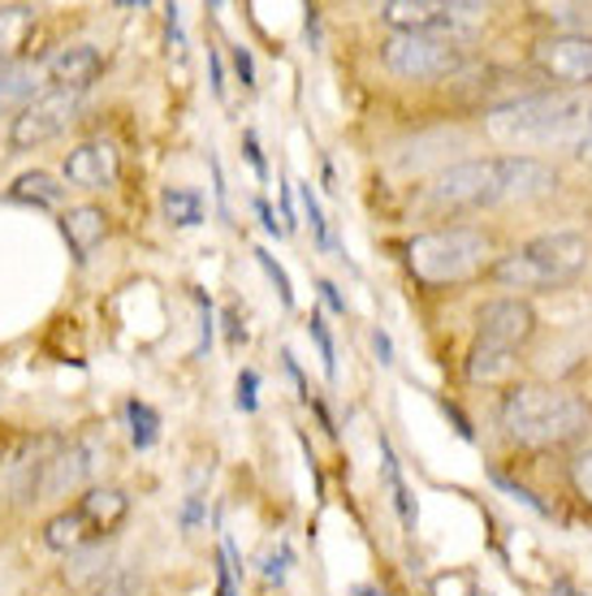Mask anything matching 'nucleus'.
Wrapping results in <instances>:
<instances>
[{
	"label": "nucleus",
	"instance_id": "1",
	"mask_svg": "<svg viewBox=\"0 0 592 596\" xmlns=\"http://www.w3.org/2000/svg\"><path fill=\"white\" fill-rule=\"evenodd\" d=\"M558 186L553 169L536 156H484L463 160L445 173H437L424 191L429 208L463 212V208H498V203H523L541 199Z\"/></svg>",
	"mask_w": 592,
	"mask_h": 596
},
{
	"label": "nucleus",
	"instance_id": "2",
	"mask_svg": "<svg viewBox=\"0 0 592 596\" xmlns=\"http://www.w3.org/2000/svg\"><path fill=\"white\" fill-rule=\"evenodd\" d=\"M489 139L506 148H541V143H584L592 139V91L562 87L523 95L484 118Z\"/></svg>",
	"mask_w": 592,
	"mask_h": 596
},
{
	"label": "nucleus",
	"instance_id": "3",
	"mask_svg": "<svg viewBox=\"0 0 592 596\" xmlns=\"http://www.w3.org/2000/svg\"><path fill=\"white\" fill-rule=\"evenodd\" d=\"M502 428L506 437L532 449L571 445L592 433V406L580 394L545 390V385H519L502 402Z\"/></svg>",
	"mask_w": 592,
	"mask_h": 596
},
{
	"label": "nucleus",
	"instance_id": "4",
	"mask_svg": "<svg viewBox=\"0 0 592 596\" xmlns=\"http://www.w3.org/2000/svg\"><path fill=\"white\" fill-rule=\"evenodd\" d=\"M589 239L575 230H558L545 239H532L528 246H519L514 255H506L493 277L502 281L506 290H558L571 285L589 269Z\"/></svg>",
	"mask_w": 592,
	"mask_h": 596
},
{
	"label": "nucleus",
	"instance_id": "5",
	"mask_svg": "<svg viewBox=\"0 0 592 596\" xmlns=\"http://www.w3.org/2000/svg\"><path fill=\"white\" fill-rule=\"evenodd\" d=\"M407 260H411V273L420 281H429V285H454V281H468L484 269L489 239L480 230H468V225L433 230V234H420V239L407 246Z\"/></svg>",
	"mask_w": 592,
	"mask_h": 596
},
{
	"label": "nucleus",
	"instance_id": "6",
	"mask_svg": "<svg viewBox=\"0 0 592 596\" xmlns=\"http://www.w3.org/2000/svg\"><path fill=\"white\" fill-rule=\"evenodd\" d=\"M484 4H445V0H390L381 9V18L394 27L398 36H429V40H441V36H468L484 22Z\"/></svg>",
	"mask_w": 592,
	"mask_h": 596
},
{
	"label": "nucleus",
	"instance_id": "7",
	"mask_svg": "<svg viewBox=\"0 0 592 596\" xmlns=\"http://www.w3.org/2000/svg\"><path fill=\"white\" fill-rule=\"evenodd\" d=\"M79 113V95H70V91H40L18 118L9 125V148L13 152H31V148H40L48 139H57L70 121Z\"/></svg>",
	"mask_w": 592,
	"mask_h": 596
},
{
	"label": "nucleus",
	"instance_id": "8",
	"mask_svg": "<svg viewBox=\"0 0 592 596\" xmlns=\"http://www.w3.org/2000/svg\"><path fill=\"white\" fill-rule=\"evenodd\" d=\"M381 57L398 79H445L450 70H459V52L429 36H390L381 43Z\"/></svg>",
	"mask_w": 592,
	"mask_h": 596
},
{
	"label": "nucleus",
	"instance_id": "9",
	"mask_svg": "<svg viewBox=\"0 0 592 596\" xmlns=\"http://www.w3.org/2000/svg\"><path fill=\"white\" fill-rule=\"evenodd\" d=\"M532 329H536V316H532V307H528L523 299H493V303H484V312H480L475 346L519 358V346L532 337Z\"/></svg>",
	"mask_w": 592,
	"mask_h": 596
},
{
	"label": "nucleus",
	"instance_id": "10",
	"mask_svg": "<svg viewBox=\"0 0 592 596\" xmlns=\"http://www.w3.org/2000/svg\"><path fill=\"white\" fill-rule=\"evenodd\" d=\"M536 65L550 79L592 91V36H558L536 48Z\"/></svg>",
	"mask_w": 592,
	"mask_h": 596
},
{
	"label": "nucleus",
	"instance_id": "11",
	"mask_svg": "<svg viewBox=\"0 0 592 596\" xmlns=\"http://www.w3.org/2000/svg\"><path fill=\"white\" fill-rule=\"evenodd\" d=\"M118 148L113 143H82L74 148L70 156H66V178H70V186H82V191H104V186H113L118 182Z\"/></svg>",
	"mask_w": 592,
	"mask_h": 596
},
{
	"label": "nucleus",
	"instance_id": "12",
	"mask_svg": "<svg viewBox=\"0 0 592 596\" xmlns=\"http://www.w3.org/2000/svg\"><path fill=\"white\" fill-rule=\"evenodd\" d=\"M43 472H48V476L40 479L43 497H61V493L79 488V484H87V476L96 472V445H91V441H74L70 449L52 454V458L43 463Z\"/></svg>",
	"mask_w": 592,
	"mask_h": 596
},
{
	"label": "nucleus",
	"instance_id": "13",
	"mask_svg": "<svg viewBox=\"0 0 592 596\" xmlns=\"http://www.w3.org/2000/svg\"><path fill=\"white\" fill-rule=\"evenodd\" d=\"M100 65H104V57H100V48H96V43L61 48V52L52 57V65H48L52 91H70V95H79V91H87V87L96 82Z\"/></svg>",
	"mask_w": 592,
	"mask_h": 596
},
{
	"label": "nucleus",
	"instance_id": "14",
	"mask_svg": "<svg viewBox=\"0 0 592 596\" xmlns=\"http://www.w3.org/2000/svg\"><path fill=\"white\" fill-rule=\"evenodd\" d=\"M61 230H66V239H70V246H74V255L87 260V255L104 242V234H109V216H104V208L82 203V208H70V212H66Z\"/></svg>",
	"mask_w": 592,
	"mask_h": 596
},
{
	"label": "nucleus",
	"instance_id": "15",
	"mask_svg": "<svg viewBox=\"0 0 592 596\" xmlns=\"http://www.w3.org/2000/svg\"><path fill=\"white\" fill-rule=\"evenodd\" d=\"M100 536L91 532V523L79 515V506L74 511H61V515H52L43 523V545L48 549H57V554H79L87 545H96Z\"/></svg>",
	"mask_w": 592,
	"mask_h": 596
},
{
	"label": "nucleus",
	"instance_id": "16",
	"mask_svg": "<svg viewBox=\"0 0 592 596\" xmlns=\"http://www.w3.org/2000/svg\"><path fill=\"white\" fill-rule=\"evenodd\" d=\"M126 511H130V497L121 488H91L79 502V515L91 523L96 536H109L121 518H126Z\"/></svg>",
	"mask_w": 592,
	"mask_h": 596
},
{
	"label": "nucleus",
	"instance_id": "17",
	"mask_svg": "<svg viewBox=\"0 0 592 596\" xmlns=\"http://www.w3.org/2000/svg\"><path fill=\"white\" fill-rule=\"evenodd\" d=\"M31 36H36V9H27V4L0 9V70L18 65V57H22Z\"/></svg>",
	"mask_w": 592,
	"mask_h": 596
},
{
	"label": "nucleus",
	"instance_id": "18",
	"mask_svg": "<svg viewBox=\"0 0 592 596\" xmlns=\"http://www.w3.org/2000/svg\"><path fill=\"white\" fill-rule=\"evenodd\" d=\"M40 95V70L36 65H4L0 70V113L27 109Z\"/></svg>",
	"mask_w": 592,
	"mask_h": 596
},
{
	"label": "nucleus",
	"instance_id": "19",
	"mask_svg": "<svg viewBox=\"0 0 592 596\" xmlns=\"http://www.w3.org/2000/svg\"><path fill=\"white\" fill-rule=\"evenodd\" d=\"M381 476L390 484V493H394V506L398 515H402V527L407 532H415V502H411V488H407V479H402V467H398V454L390 441H381Z\"/></svg>",
	"mask_w": 592,
	"mask_h": 596
},
{
	"label": "nucleus",
	"instance_id": "20",
	"mask_svg": "<svg viewBox=\"0 0 592 596\" xmlns=\"http://www.w3.org/2000/svg\"><path fill=\"white\" fill-rule=\"evenodd\" d=\"M514 355H498V351H484V346H472V355H468V381L472 385H502V381H511Z\"/></svg>",
	"mask_w": 592,
	"mask_h": 596
},
{
	"label": "nucleus",
	"instance_id": "21",
	"mask_svg": "<svg viewBox=\"0 0 592 596\" xmlns=\"http://www.w3.org/2000/svg\"><path fill=\"white\" fill-rule=\"evenodd\" d=\"M9 195L18 199V203H43V208H52V203H61L66 199V186L52 178V173H22L13 186H9Z\"/></svg>",
	"mask_w": 592,
	"mask_h": 596
},
{
	"label": "nucleus",
	"instance_id": "22",
	"mask_svg": "<svg viewBox=\"0 0 592 596\" xmlns=\"http://www.w3.org/2000/svg\"><path fill=\"white\" fill-rule=\"evenodd\" d=\"M104 570H109V549L96 541V545H87L79 554H70V566H66V579L82 588V584H91V579H100L104 584Z\"/></svg>",
	"mask_w": 592,
	"mask_h": 596
},
{
	"label": "nucleus",
	"instance_id": "23",
	"mask_svg": "<svg viewBox=\"0 0 592 596\" xmlns=\"http://www.w3.org/2000/svg\"><path fill=\"white\" fill-rule=\"evenodd\" d=\"M160 203H164V216H169V225H178V230H195L199 221H203V199H199L195 191L169 186Z\"/></svg>",
	"mask_w": 592,
	"mask_h": 596
},
{
	"label": "nucleus",
	"instance_id": "24",
	"mask_svg": "<svg viewBox=\"0 0 592 596\" xmlns=\"http://www.w3.org/2000/svg\"><path fill=\"white\" fill-rule=\"evenodd\" d=\"M126 420H130V441H134L139 449H152V445H157L160 415L148 402H130V406H126Z\"/></svg>",
	"mask_w": 592,
	"mask_h": 596
},
{
	"label": "nucleus",
	"instance_id": "25",
	"mask_svg": "<svg viewBox=\"0 0 592 596\" xmlns=\"http://www.w3.org/2000/svg\"><path fill=\"white\" fill-rule=\"evenodd\" d=\"M290 566H294V549H290L285 541L269 545V549H264V557H260V575H264L269 584H281V579L290 575Z\"/></svg>",
	"mask_w": 592,
	"mask_h": 596
},
{
	"label": "nucleus",
	"instance_id": "26",
	"mask_svg": "<svg viewBox=\"0 0 592 596\" xmlns=\"http://www.w3.org/2000/svg\"><path fill=\"white\" fill-rule=\"evenodd\" d=\"M255 260H260V269H264V273H269V281H273V285H277L281 303H285V307H294V290H290V277H285V269L277 264V260H273V255H269V251H264V246L255 251Z\"/></svg>",
	"mask_w": 592,
	"mask_h": 596
},
{
	"label": "nucleus",
	"instance_id": "27",
	"mask_svg": "<svg viewBox=\"0 0 592 596\" xmlns=\"http://www.w3.org/2000/svg\"><path fill=\"white\" fill-rule=\"evenodd\" d=\"M571 484H575V493L592 506V445L575 454V463H571Z\"/></svg>",
	"mask_w": 592,
	"mask_h": 596
},
{
	"label": "nucleus",
	"instance_id": "28",
	"mask_svg": "<svg viewBox=\"0 0 592 596\" xmlns=\"http://www.w3.org/2000/svg\"><path fill=\"white\" fill-rule=\"evenodd\" d=\"M312 337H317V346H320V358H324V376L329 381H338V355H333V337H329V329H324V320L312 316Z\"/></svg>",
	"mask_w": 592,
	"mask_h": 596
},
{
	"label": "nucleus",
	"instance_id": "29",
	"mask_svg": "<svg viewBox=\"0 0 592 596\" xmlns=\"http://www.w3.org/2000/svg\"><path fill=\"white\" fill-rule=\"evenodd\" d=\"M91 596H139V579L134 575H113V579H104Z\"/></svg>",
	"mask_w": 592,
	"mask_h": 596
},
{
	"label": "nucleus",
	"instance_id": "30",
	"mask_svg": "<svg viewBox=\"0 0 592 596\" xmlns=\"http://www.w3.org/2000/svg\"><path fill=\"white\" fill-rule=\"evenodd\" d=\"M299 195H303V208H308V221H312L317 239H320V242H329V230H324V216H320V203H317V195H312V182H303V186H299Z\"/></svg>",
	"mask_w": 592,
	"mask_h": 596
},
{
	"label": "nucleus",
	"instance_id": "31",
	"mask_svg": "<svg viewBox=\"0 0 592 596\" xmlns=\"http://www.w3.org/2000/svg\"><path fill=\"white\" fill-rule=\"evenodd\" d=\"M255 390H260V376L242 372L238 376V411H255Z\"/></svg>",
	"mask_w": 592,
	"mask_h": 596
},
{
	"label": "nucleus",
	"instance_id": "32",
	"mask_svg": "<svg viewBox=\"0 0 592 596\" xmlns=\"http://www.w3.org/2000/svg\"><path fill=\"white\" fill-rule=\"evenodd\" d=\"M493 484H498V488H502V493H511L514 502H523V506H532V511H536V515H545V506H541V502H536V497H532V493H528V488H519V484H514V479H506V476H493Z\"/></svg>",
	"mask_w": 592,
	"mask_h": 596
},
{
	"label": "nucleus",
	"instance_id": "33",
	"mask_svg": "<svg viewBox=\"0 0 592 596\" xmlns=\"http://www.w3.org/2000/svg\"><path fill=\"white\" fill-rule=\"evenodd\" d=\"M234 70L238 79H242V87H255V65H251V52L247 48H234Z\"/></svg>",
	"mask_w": 592,
	"mask_h": 596
},
{
	"label": "nucleus",
	"instance_id": "34",
	"mask_svg": "<svg viewBox=\"0 0 592 596\" xmlns=\"http://www.w3.org/2000/svg\"><path fill=\"white\" fill-rule=\"evenodd\" d=\"M320 294H324V303H329L338 316H347V299L338 294V285H333V281H320Z\"/></svg>",
	"mask_w": 592,
	"mask_h": 596
},
{
	"label": "nucleus",
	"instance_id": "35",
	"mask_svg": "<svg viewBox=\"0 0 592 596\" xmlns=\"http://www.w3.org/2000/svg\"><path fill=\"white\" fill-rule=\"evenodd\" d=\"M242 143H247V160H251V164H255V173H260V178H264V173H269V169H264V156H260V143H255V134H247V139H242Z\"/></svg>",
	"mask_w": 592,
	"mask_h": 596
},
{
	"label": "nucleus",
	"instance_id": "36",
	"mask_svg": "<svg viewBox=\"0 0 592 596\" xmlns=\"http://www.w3.org/2000/svg\"><path fill=\"white\" fill-rule=\"evenodd\" d=\"M372 346H377V355H381V363H394V346H390V337H385L381 329L372 333Z\"/></svg>",
	"mask_w": 592,
	"mask_h": 596
},
{
	"label": "nucleus",
	"instance_id": "37",
	"mask_svg": "<svg viewBox=\"0 0 592 596\" xmlns=\"http://www.w3.org/2000/svg\"><path fill=\"white\" fill-rule=\"evenodd\" d=\"M255 212H260V221H264V230H269V234H285V230H281V225L273 221V212H269V203H264V199L255 203Z\"/></svg>",
	"mask_w": 592,
	"mask_h": 596
},
{
	"label": "nucleus",
	"instance_id": "38",
	"mask_svg": "<svg viewBox=\"0 0 592 596\" xmlns=\"http://www.w3.org/2000/svg\"><path fill=\"white\" fill-rule=\"evenodd\" d=\"M550 596H589V593H580L575 584H566V579H562V584H553V593H550Z\"/></svg>",
	"mask_w": 592,
	"mask_h": 596
},
{
	"label": "nucleus",
	"instance_id": "39",
	"mask_svg": "<svg viewBox=\"0 0 592 596\" xmlns=\"http://www.w3.org/2000/svg\"><path fill=\"white\" fill-rule=\"evenodd\" d=\"M580 160H584V164H592V139H584V143H580Z\"/></svg>",
	"mask_w": 592,
	"mask_h": 596
},
{
	"label": "nucleus",
	"instance_id": "40",
	"mask_svg": "<svg viewBox=\"0 0 592 596\" xmlns=\"http://www.w3.org/2000/svg\"><path fill=\"white\" fill-rule=\"evenodd\" d=\"M355 596H385V593H381V588H359Z\"/></svg>",
	"mask_w": 592,
	"mask_h": 596
},
{
	"label": "nucleus",
	"instance_id": "41",
	"mask_svg": "<svg viewBox=\"0 0 592 596\" xmlns=\"http://www.w3.org/2000/svg\"><path fill=\"white\" fill-rule=\"evenodd\" d=\"M480 596H489V593H480Z\"/></svg>",
	"mask_w": 592,
	"mask_h": 596
}]
</instances>
